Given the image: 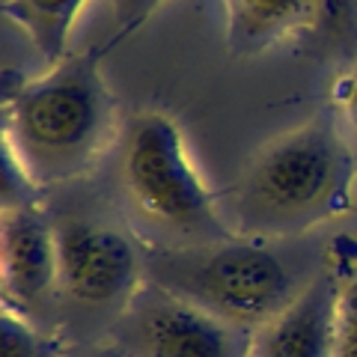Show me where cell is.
<instances>
[{
	"label": "cell",
	"instance_id": "6da1fadb",
	"mask_svg": "<svg viewBox=\"0 0 357 357\" xmlns=\"http://www.w3.org/2000/svg\"><path fill=\"white\" fill-rule=\"evenodd\" d=\"M110 45L69 54L45 75L3 77V140L45 185L86 173L116 140V102L102 77Z\"/></svg>",
	"mask_w": 357,
	"mask_h": 357
},
{
	"label": "cell",
	"instance_id": "5bb4252c",
	"mask_svg": "<svg viewBox=\"0 0 357 357\" xmlns=\"http://www.w3.org/2000/svg\"><path fill=\"white\" fill-rule=\"evenodd\" d=\"M333 96V107L342 119V137L345 143L351 146L354 152V161H357V66H351L349 72H342L337 77V84L331 89Z\"/></svg>",
	"mask_w": 357,
	"mask_h": 357
},
{
	"label": "cell",
	"instance_id": "ba28073f",
	"mask_svg": "<svg viewBox=\"0 0 357 357\" xmlns=\"http://www.w3.org/2000/svg\"><path fill=\"white\" fill-rule=\"evenodd\" d=\"M340 286L319 277L259 331H253V357H331L337 331Z\"/></svg>",
	"mask_w": 357,
	"mask_h": 357
},
{
	"label": "cell",
	"instance_id": "8fae6325",
	"mask_svg": "<svg viewBox=\"0 0 357 357\" xmlns=\"http://www.w3.org/2000/svg\"><path fill=\"white\" fill-rule=\"evenodd\" d=\"M0 357H69V342L60 333L30 325L24 312L3 304L0 310Z\"/></svg>",
	"mask_w": 357,
	"mask_h": 357
},
{
	"label": "cell",
	"instance_id": "3957f363",
	"mask_svg": "<svg viewBox=\"0 0 357 357\" xmlns=\"http://www.w3.org/2000/svg\"><path fill=\"white\" fill-rule=\"evenodd\" d=\"M119 182L152 248H199L238 232L194 167L173 116L143 110L119 134Z\"/></svg>",
	"mask_w": 357,
	"mask_h": 357
},
{
	"label": "cell",
	"instance_id": "9a60e30c",
	"mask_svg": "<svg viewBox=\"0 0 357 357\" xmlns=\"http://www.w3.org/2000/svg\"><path fill=\"white\" fill-rule=\"evenodd\" d=\"M167 0H110V9H114V24H116V33L114 39L107 45H114L119 39L131 36L134 30H137L143 21H146L155 9H161Z\"/></svg>",
	"mask_w": 357,
	"mask_h": 357
},
{
	"label": "cell",
	"instance_id": "2e32d148",
	"mask_svg": "<svg viewBox=\"0 0 357 357\" xmlns=\"http://www.w3.org/2000/svg\"><path fill=\"white\" fill-rule=\"evenodd\" d=\"M75 357H131L119 342H107V345H98V349H86Z\"/></svg>",
	"mask_w": 357,
	"mask_h": 357
},
{
	"label": "cell",
	"instance_id": "7a4b0ae2",
	"mask_svg": "<svg viewBox=\"0 0 357 357\" xmlns=\"http://www.w3.org/2000/svg\"><path fill=\"white\" fill-rule=\"evenodd\" d=\"M357 161L342 131L328 119L304 126L265 143L229 197L244 238L295 236L351 206Z\"/></svg>",
	"mask_w": 357,
	"mask_h": 357
},
{
	"label": "cell",
	"instance_id": "30bf717a",
	"mask_svg": "<svg viewBox=\"0 0 357 357\" xmlns=\"http://www.w3.org/2000/svg\"><path fill=\"white\" fill-rule=\"evenodd\" d=\"M86 0H6L3 15L27 33L33 48L48 66L69 57V39Z\"/></svg>",
	"mask_w": 357,
	"mask_h": 357
},
{
	"label": "cell",
	"instance_id": "8992f818",
	"mask_svg": "<svg viewBox=\"0 0 357 357\" xmlns=\"http://www.w3.org/2000/svg\"><path fill=\"white\" fill-rule=\"evenodd\" d=\"M57 236V289L84 307L119 310L146 280L143 256L128 236L89 218L54 220Z\"/></svg>",
	"mask_w": 357,
	"mask_h": 357
},
{
	"label": "cell",
	"instance_id": "5b68a950",
	"mask_svg": "<svg viewBox=\"0 0 357 357\" xmlns=\"http://www.w3.org/2000/svg\"><path fill=\"white\" fill-rule=\"evenodd\" d=\"M114 342L131 357H253L250 328L220 319L155 280H143L119 310Z\"/></svg>",
	"mask_w": 357,
	"mask_h": 357
},
{
	"label": "cell",
	"instance_id": "9c48e42d",
	"mask_svg": "<svg viewBox=\"0 0 357 357\" xmlns=\"http://www.w3.org/2000/svg\"><path fill=\"white\" fill-rule=\"evenodd\" d=\"M328 0H223L227 48L236 57L262 54L312 27Z\"/></svg>",
	"mask_w": 357,
	"mask_h": 357
},
{
	"label": "cell",
	"instance_id": "52a82bcc",
	"mask_svg": "<svg viewBox=\"0 0 357 357\" xmlns=\"http://www.w3.org/2000/svg\"><path fill=\"white\" fill-rule=\"evenodd\" d=\"M0 271L3 304L24 312L57 289V236L39 203L0 211Z\"/></svg>",
	"mask_w": 357,
	"mask_h": 357
},
{
	"label": "cell",
	"instance_id": "4fadbf2b",
	"mask_svg": "<svg viewBox=\"0 0 357 357\" xmlns=\"http://www.w3.org/2000/svg\"><path fill=\"white\" fill-rule=\"evenodd\" d=\"M331 357H357V271L340 286L337 331H333Z\"/></svg>",
	"mask_w": 357,
	"mask_h": 357
},
{
	"label": "cell",
	"instance_id": "7c38bea8",
	"mask_svg": "<svg viewBox=\"0 0 357 357\" xmlns=\"http://www.w3.org/2000/svg\"><path fill=\"white\" fill-rule=\"evenodd\" d=\"M42 185L27 173V167L13 152V146L3 140V194H0V211L39 203Z\"/></svg>",
	"mask_w": 357,
	"mask_h": 357
},
{
	"label": "cell",
	"instance_id": "277c9868",
	"mask_svg": "<svg viewBox=\"0 0 357 357\" xmlns=\"http://www.w3.org/2000/svg\"><path fill=\"white\" fill-rule=\"evenodd\" d=\"M143 274L250 331H259L301 292L280 256L262 238L244 236L199 248L149 244L143 253Z\"/></svg>",
	"mask_w": 357,
	"mask_h": 357
}]
</instances>
